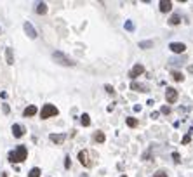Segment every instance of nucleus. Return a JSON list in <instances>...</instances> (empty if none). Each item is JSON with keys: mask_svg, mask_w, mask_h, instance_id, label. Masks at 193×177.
Returning <instances> with one entry per match:
<instances>
[{"mask_svg": "<svg viewBox=\"0 0 193 177\" xmlns=\"http://www.w3.org/2000/svg\"><path fill=\"white\" fill-rule=\"evenodd\" d=\"M160 111H162L164 115H169V113H170V108H169V106H164V108L160 109Z\"/></svg>", "mask_w": 193, "mask_h": 177, "instance_id": "bb28decb", "label": "nucleus"}, {"mask_svg": "<svg viewBox=\"0 0 193 177\" xmlns=\"http://www.w3.org/2000/svg\"><path fill=\"white\" fill-rule=\"evenodd\" d=\"M28 177H40V169L33 167V169L30 170V174H28Z\"/></svg>", "mask_w": 193, "mask_h": 177, "instance_id": "412c9836", "label": "nucleus"}, {"mask_svg": "<svg viewBox=\"0 0 193 177\" xmlns=\"http://www.w3.org/2000/svg\"><path fill=\"white\" fill-rule=\"evenodd\" d=\"M37 12H38V14H47V4L40 2V4L37 5Z\"/></svg>", "mask_w": 193, "mask_h": 177, "instance_id": "a211bd4d", "label": "nucleus"}, {"mask_svg": "<svg viewBox=\"0 0 193 177\" xmlns=\"http://www.w3.org/2000/svg\"><path fill=\"white\" fill-rule=\"evenodd\" d=\"M57 113H59V109H57L54 104H44L42 106V111H40V118L42 120H46V118L56 117Z\"/></svg>", "mask_w": 193, "mask_h": 177, "instance_id": "7ed1b4c3", "label": "nucleus"}, {"mask_svg": "<svg viewBox=\"0 0 193 177\" xmlns=\"http://www.w3.org/2000/svg\"><path fill=\"white\" fill-rule=\"evenodd\" d=\"M178 97H179L178 91H176V89H172V87H167V91H165V99H167V102H169V104H174V102L178 101Z\"/></svg>", "mask_w": 193, "mask_h": 177, "instance_id": "20e7f679", "label": "nucleus"}, {"mask_svg": "<svg viewBox=\"0 0 193 177\" xmlns=\"http://www.w3.org/2000/svg\"><path fill=\"white\" fill-rule=\"evenodd\" d=\"M4 113H9V104H4Z\"/></svg>", "mask_w": 193, "mask_h": 177, "instance_id": "c756f323", "label": "nucleus"}, {"mask_svg": "<svg viewBox=\"0 0 193 177\" xmlns=\"http://www.w3.org/2000/svg\"><path fill=\"white\" fill-rule=\"evenodd\" d=\"M49 139L52 141V143H56V144H63L64 139H66V136H64V134H51Z\"/></svg>", "mask_w": 193, "mask_h": 177, "instance_id": "9b49d317", "label": "nucleus"}, {"mask_svg": "<svg viewBox=\"0 0 193 177\" xmlns=\"http://www.w3.org/2000/svg\"><path fill=\"white\" fill-rule=\"evenodd\" d=\"M0 177H7V174H5V172H4V174H2V175H0Z\"/></svg>", "mask_w": 193, "mask_h": 177, "instance_id": "7c9ffc66", "label": "nucleus"}, {"mask_svg": "<svg viewBox=\"0 0 193 177\" xmlns=\"http://www.w3.org/2000/svg\"><path fill=\"white\" fill-rule=\"evenodd\" d=\"M26 156H28L26 146H24V144H19L14 151L9 153V162H11V163H21V162L26 160Z\"/></svg>", "mask_w": 193, "mask_h": 177, "instance_id": "f257e3e1", "label": "nucleus"}, {"mask_svg": "<svg viewBox=\"0 0 193 177\" xmlns=\"http://www.w3.org/2000/svg\"><path fill=\"white\" fill-rule=\"evenodd\" d=\"M152 177H167V172L165 170H158V172H155Z\"/></svg>", "mask_w": 193, "mask_h": 177, "instance_id": "5701e85b", "label": "nucleus"}, {"mask_svg": "<svg viewBox=\"0 0 193 177\" xmlns=\"http://www.w3.org/2000/svg\"><path fill=\"white\" fill-rule=\"evenodd\" d=\"M124 26H125V30H127V31H132V30H134V24L131 23V21H125Z\"/></svg>", "mask_w": 193, "mask_h": 177, "instance_id": "b1692460", "label": "nucleus"}, {"mask_svg": "<svg viewBox=\"0 0 193 177\" xmlns=\"http://www.w3.org/2000/svg\"><path fill=\"white\" fill-rule=\"evenodd\" d=\"M143 73H144V66L137 63V64H134V68L131 70V71H129V76H131V78L134 80V78H137L139 75H143Z\"/></svg>", "mask_w": 193, "mask_h": 177, "instance_id": "423d86ee", "label": "nucleus"}, {"mask_svg": "<svg viewBox=\"0 0 193 177\" xmlns=\"http://www.w3.org/2000/svg\"><path fill=\"white\" fill-rule=\"evenodd\" d=\"M139 47H141V49H150V47H153V42H152V40L139 42Z\"/></svg>", "mask_w": 193, "mask_h": 177, "instance_id": "aec40b11", "label": "nucleus"}, {"mask_svg": "<svg viewBox=\"0 0 193 177\" xmlns=\"http://www.w3.org/2000/svg\"><path fill=\"white\" fill-rule=\"evenodd\" d=\"M131 89L136 92H148L150 91V87H148L146 83H139V82H132L131 83Z\"/></svg>", "mask_w": 193, "mask_h": 177, "instance_id": "6e6552de", "label": "nucleus"}, {"mask_svg": "<svg viewBox=\"0 0 193 177\" xmlns=\"http://www.w3.org/2000/svg\"><path fill=\"white\" fill-rule=\"evenodd\" d=\"M5 56H7V64H14V54H12L11 47H7V49H5Z\"/></svg>", "mask_w": 193, "mask_h": 177, "instance_id": "dca6fc26", "label": "nucleus"}, {"mask_svg": "<svg viewBox=\"0 0 193 177\" xmlns=\"http://www.w3.org/2000/svg\"><path fill=\"white\" fill-rule=\"evenodd\" d=\"M70 167H72V158L66 156V158H64V169H70Z\"/></svg>", "mask_w": 193, "mask_h": 177, "instance_id": "393cba45", "label": "nucleus"}, {"mask_svg": "<svg viewBox=\"0 0 193 177\" xmlns=\"http://www.w3.org/2000/svg\"><path fill=\"white\" fill-rule=\"evenodd\" d=\"M80 123H82L83 127H89V125H91V117H89L87 113H83L82 117H80Z\"/></svg>", "mask_w": 193, "mask_h": 177, "instance_id": "2eb2a0df", "label": "nucleus"}, {"mask_svg": "<svg viewBox=\"0 0 193 177\" xmlns=\"http://www.w3.org/2000/svg\"><path fill=\"white\" fill-rule=\"evenodd\" d=\"M190 141H191V137H190V134H188V136H185V137H183V141H181V143H183V144H188Z\"/></svg>", "mask_w": 193, "mask_h": 177, "instance_id": "cd10ccee", "label": "nucleus"}, {"mask_svg": "<svg viewBox=\"0 0 193 177\" xmlns=\"http://www.w3.org/2000/svg\"><path fill=\"white\" fill-rule=\"evenodd\" d=\"M127 125H129V127H137V120H136V118H132V117H129L127 118Z\"/></svg>", "mask_w": 193, "mask_h": 177, "instance_id": "4be33fe9", "label": "nucleus"}, {"mask_svg": "<svg viewBox=\"0 0 193 177\" xmlns=\"http://www.w3.org/2000/svg\"><path fill=\"white\" fill-rule=\"evenodd\" d=\"M158 7H160V12H169L170 7H172V2H169V0H160Z\"/></svg>", "mask_w": 193, "mask_h": 177, "instance_id": "f8f14e48", "label": "nucleus"}, {"mask_svg": "<svg viewBox=\"0 0 193 177\" xmlns=\"http://www.w3.org/2000/svg\"><path fill=\"white\" fill-rule=\"evenodd\" d=\"M172 78H174L176 82H183L185 76H183V73H179V71H172Z\"/></svg>", "mask_w": 193, "mask_h": 177, "instance_id": "6ab92c4d", "label": "nucleus"}, {"mask_svg": "<svg viewBox=\"0 0 193 177\" xmlns=\"http://www.w3.org/2000/svg\"><path fill=\"white\" fill-rule=\"evenodd\" d=\"M92 139H94L96 141V143H105V139H106V137H105V134H103V132H96V134H94V136H92Z\"/></svg>", "mask_w": 193, "mask_h": 177, "instance_id": "f3484780", "label": "nucleus"}, {"mask_svg": "<svg viewBox=\"0 0 193 177\" xmlns=\"http://www.w3.org/2000/svg\"><path fill=\"white\" fill-rule=\"evenodd\" d=\"M38 113V109H37V106H28V108H24V111H23V115L24 117H35V115Z\"/></svg>", "mask_w": 193, "mask_h": 177, "instance_id": "ddd939ff", "label": "nucleus"}, {"mask_svg": "<svg viewBox=\"0 0 193 177\" xmlns=\"http://www.w3.org/2000/svg\"><path fill=\"white\" fill-rule=\"evenodd\" d=\"M172 160H174L176 163L181 162V156H179V153H172Z\"/></svg>", "mask_w": 193, "mask_h": 177, "instance_id": "a878e982", "label": "nucleus"}, {"mask_svg": "<svg viewBox=\"0 0 193 177\" xmlns=\"http://www.w3.org/2000/svg\"><path fill=\"white\" fill-rule=\"evenodd\" d=\"M82 177H87V175H85V174H83V175H82Z\"/></svg>", "mask_w": 193, "mask_h": 177, "instance_id": "2f4dec72", "label": "nucleus"}, {"mask_svg": "<svg viewBox=\"0 0 193 177\" xmlns=\"http://www.w3.org/2000/svg\"><path fill=\"white\" fill-rule=\"evenodd\" d=\"M78 160H80V163H82L83 167H91V165H92L91 158H89V151H87V149L78 151Z\"/></svg>", "mask_w": 193, "mask_h": 177, "instance_id": "39448f33", "label": "nucleus"}, {"mask_svg": "<svg viewBox=\"0 0 193 177\" xmlns=\"http://www.w3.org/2000/svg\"><path fill=\"white\" fill-rule=\"evenodd\" d=\"M52 59L56 61L57 64H61V66H75V61H73L72 57H68L64 52H61V50L52 52Z\"/></svg>", "mask_w": 193, "mask_h": 177, "instance_id": "f03ea898", "label": "nucleus"}, {"mask_svg": "<svg viewBox=\"0 0 193 177\" xmlns=\"http://www.w3.org/2000/svg\"><path fill=\"white\" fill-rule=\"evenodd\" d=\"M105 89H106V92H108V94H115V91H113V87H111V85H106Z\"/></svg>", "mask_w": 193, "mask_h": 177, "instance_id": "c85d7f7f", "label": "nucleus"}, {"mask_svg": "<svg viewBox=\"0 0 193 177\" xmlns=\"http://www.w3.org/2000/svg\"><path fill=\"white\" fill-rule=\"evenodd\" d=\"M181 23V16L179 14H172L169 18V24H172V26H176V24H179Z\"/></svg>", "mask_w": 193, "mask_h": 177, "instance_id": "4468645a", "label": "nucleus"}, {"mask_svg": "<svg viewBox=\"0 0 193 177\" xmlns=\"http://www.w3.org/2000/svg\"><path fill=\"white\" fill-rule=\"evenodd\" d=\"M120 177H127V175H120Z\"/></svg>", "mask_w": 193, "mask_h": 177, "instance_id": "473e14b6", "label": "nucleus"}, {"mask_svg": "<svg viewBox=\"0 0 193 177\" xmlns=\"http://www.w3.org/2000/svg\"><path fill=\"white\" fill-rule=\"evenodd\" d=\"M12 134H14V137H23L24 134V127L19 123H14L12 125Z\"/></svg>", "mask_w": 193, "mask_h": 177, "instance_id": "9d476101", "label": "nucleus"}, {"mask_svg": "<svg viewBox=\"0 0 193 177\" xmlns=\"http://www.w3.org/2000/svg\"><path fill=\"white\" fill-rule=\"evenodd\" d=\"M24 31H26V35L30 38H37V31H35L33 24H31L30 21H26V23H24Z\"/></svg>", "mask_w": 193, "mask_h": 177, "instance_id": "1a4fd4ad", "label": "nucleus"}, {"mask_svg": "<svg viewBox=\"0 0 193 177\" xmlns=\"http://www.w3.org/2000/svg\"><path fill=\"white\" fill-rule=\"evenodd\" d=\"M169 49L172 50L174 54H183L186 50V45H185V44H181V42H172V44L169 45Z\"/></svg>", "mask_w": 193, "mask_h": 177, "instance_id": "0eeeda50", "label": "nucleus"}]
</instances>
